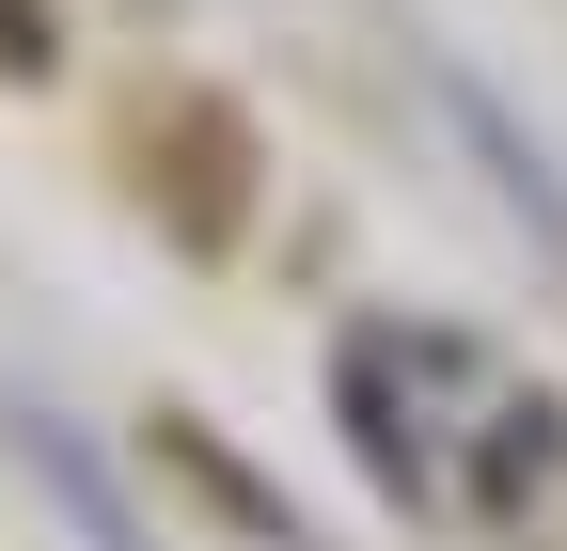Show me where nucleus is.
Instances as JSON below:
<instances>
[{
	"label": "nucleus",
	"mask_w": 567,
	"mask_h": 551,
	"mask_svg": "<svg viewBox=\"0 0 567 551\" xmlns=\"http://www.w3.org/2000/svg\"><path fill=\"white\" fill-rule=\"evenodd\" d=\"M442 111L473 126V143H488V174H505V205H520V221H536V237L567 252V174H551V158L520 143V111H505V95H488V80H473V63H442Z\"/></svg>",
	"instance_id": "obj_1"
}]
</instances>
